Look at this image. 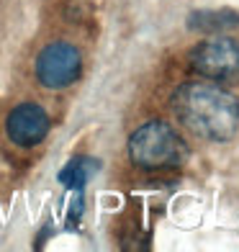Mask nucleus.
<instances>
[{
    "mask_svg": "<svg viewBox=\"0 0 239 252\" xmlns=\"http://www.w3.org/2000/svg\"><path fill=\"white\" fill-rule=\"evenodd\" d=\"M173 111L183 126L211 142H229L239 131V100L211 83L180 85L173 93Z\"/></svg>",
    "mask_w": 239,
    "mask_h": 252,
    "instance_id": "f257e3e1",
    "label": "nucleus"
},
{
    "mask_svg": "<svg viewBox=\"0 0 239 252\" xmlns=\"http://www.w3.org/2000/svg\"><path fill=\"white\" fill-rule=\"evenodd\" d=\"M129 157L142 170H173L188 159V144L170 124L149 121L131 134Z\"/></svg>",
    "mask_w": 239,
    "mask_h": 252,
    "instance_id": "f03ea898",
    "label": "nucleus"
},
{
    "mask_svg": "<svg viewBox=\"0 0 239 252\" xmlns=\"http://www.w3.org/2000/svg\"><path fill=\"white\" fill-rule=\"evenodd\" d=\"M193 70L211 80H239V41L213 36L190 52Z\"/></svg>",
    "mask_w": 239,
    "mask_h": 252,
    "instance_id": "7ed1b4c3",
    "label": "nucleus"
},
{
    "mask_svg": "<svg viewBox=\"0 0 239 252\" xmlns=\"http://www.w3.org/2000/svg\"><path fill=\"white\" fill-rule=\"evenodd\" d=\"M83 70V57L67 41H54L36 57V77L44 88L60 90L72 85Z\"/></svg>",
    "mask_w": 239,
    "mask_h": 252,
    "instance_id": "20e7f679",
    "label": "nucleus"
},
{
    "mask_svg": "<svg viewBox=\"0 0 239 252\" xmlns=\"http://www.w3.org/2000/svg\"><path fill=\"white\" fill-rule=\"evenodd\" d=\"M8 136L18 147H33L49 134V116L36 103H21L8 116Z\"/></svg>",
    "mask_w": 239,
    "mask_h": 252,
    "instance_id": "39448f33",
    "label": "nucleus"
},
{
    "mask_svg": "<svg viewBox=\"0 0 239 252\" xmlns=\"http://www.w3.org/2000/svg\"><path fill=\"white\" fill-rule=\"evenodd\" d=\"M234 26H239V13H232V10H196L188 18V29L201 33H219Z\"/></svg>",
    "mask_w": 239,
    "mask_h": 252,
    "instance_id": "423d86ee",
    "label": "nucleus"
},
{
    "mask_svg": "<svg viewBox=\"0 0 239 252\" xmlns=\"http://www.w3.org/2000/svg\"><path fill=\"white\" fill-rule=\"evenodd\" d=\"M100 170V162L93 157H75L70 159L62 170H60V183L64 188H72V190H83L85 183L93 178Z\"/></svg>",
    "mask_w": 239,
    "mask_h": 252,
    "instance_id": "0eeeda50",
    "label": "nucleus"
}]
</instances>
